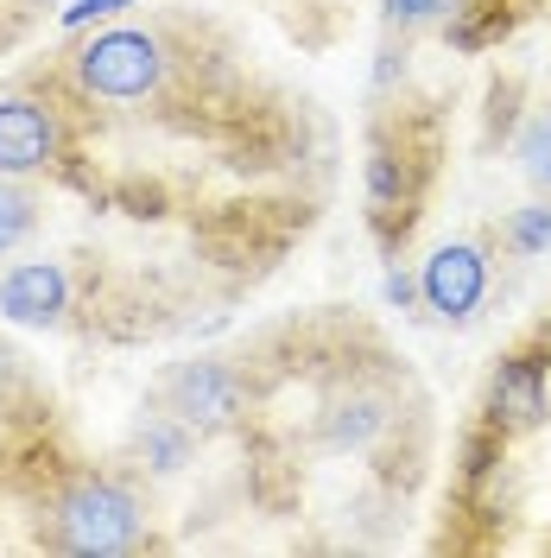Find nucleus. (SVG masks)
Segmentation results:
<instances>
[{
    "mask_svg": "<svg viewBox=\"0 0 551 558\" xmlns=\"http://www.w3.org/2000/svg\"><path fill=\"white\" fill-rule=\"evenodd\" d=\"M121 7H134V0H70L64 26H89V20H108V13H121Z\"/></svg>",
    "mask_w": 551,
    "mask_h": 558,
    "instance_id": "nucleus-14",
    "label": "nucleus"
},
{
    "mask_svg": "<svg viewBox=\"0 0 551 558\" xmlns=\"http://www.w3.org/2000/svg\"><path fill=\"white\" fill-rule=\"evenodd\" d=\"M64 159V128L58 114L33 96H7L0 102V172L7 178H33L51 172Z\"/></svg>",
    "mask_w": 551,
    "mask_h": 558,
    "instance_id": "nucleus-6",
    "label": "nucleus"
},
{
    "mask_svg": "<svg viewBox=\"0 0 551 558\" xmlns=\"http://www.w3.org/2000/svg\"><path fill=\"white\" fill-rule=\"evenodd\" d=\"M380 425H387V407L380 400H336L330 418H323V445L330 451H362Z\"/></svg>",
    "mask_w": 551,
    "mask_h": 558,
    "instance_id": "nucleus-9",
    "label": "nucleus"
},
{
    "mask_svg": "<svg viewBox=\"0 0 551 558\" xmlns=\"http://www.w3.org/2000/svg\"><path fill=\"white\" fill-rule=\"evenodd\" d=\"M76 83L102 102H146L166 83V45L139 26H108L76 51Z\"/></svg>",
    "mask_w": 551,
    "mask_h": 558,
    "instance_id": "nucleus-2",
    "label": "nucleus"
},
{
    "mask_svg": "<svg viewBox=\"0 0 551 558\" xmlns=\"http://www.w3.org/2000/svg\"><path fill=\"white\" fill-rule=\"evenodd\" d=\"M159 400H166V413H177L191 432H222V425H235L247 387L229 362H184V368L166 375Z\"/></svg>",
    "mask_w": 551,
    "mask_h": 558,
    "instance_id": "nucleus-3",
    "label": "nucleus"
},
{
    "mask_svg": "<svg viewBox=\"0 0 551 558\" xmlns=\"http://www.w3.org/2000/svg\"><path fill=\"white\" fill-rule=\"evenodd\" d=\"M70 305V279L58 260H20L0 274V312L13 324H58Z\"/></svg>",
    "mask_w": 551,
    "mask_h": 558,
    "instance_id": "nucleus-7",
    "label": "nucleus"
},
{
    "mask_svg": "<svg viewBox=\"0 0 551 558\" xmlns=\"http://www.w3.org/2000/svg\"><path fill=\"white\" fill-rule=\"evenodd\" d=\"M488 425L494 432H539L551 413V387H546V355L539 349H507L501 362H494V375H488Z\"/></svg>",
    "mask_w": 551,
    "mask_h": 558,
    "instance_id": "nucleus-5",
    "label": "nucleus"
},
{
    "mask_svg": "<svg viewBox=\"0 0 551 558\" xmlns=\"http://www.w3.org/2000/svg\"><path fill=\"white\" fill-rule=\"evenodd\" d=\"M469 0H387V33L413 38V33H431V26H450Z\"/></svg>",
    "mask_w": 551,
    "mask_h": 558,
    "instance_id": "nucleus-12",
    "label": "nucleus"
},
{
    "mask_svg": "<svg viewBox=\"0 0 551 558\" xmlns=\"http://www.w3.org/2000/svg\"><path fill=\"white\" fill-rule=\"evenodd\" d=\"M413 299H418L413 274H387V305H413Z\"/></svg>",
    "mask_w": 551,
    "mask_h": 558,
    "instance_id": "nucleus-15",
    "label": "nucleus"
},
{
    "mask_svg": "<svg viewBox=\"0 0 551 558\" xmlns=\"http://www.w3.org/2000/svg\"><path fill=\"white\" fill-rule=\"evenodd\" d=\"M514 159H519V172H526V184L539 197H551V108L526 114V128L514 140Z\"/></svg>",
    "mask_w": 551,
    "mask_h": 558,
    "instance_id": "nucleus-10",
    "label": "nucleus"
},
{
    "mask_svg": "<svg viewBox=\"0 0 551 558\" xmlns=\"http://www.w3.org/2000/svg\"><path fill=\"white\" fill-rule=\"evenodd\" d=\"M418 299L444 324H469L488 299V254L476 242H444L418 267Z\"/></svg>",
    "mask_w": 551,
    "mask_h": 558,
    "instance_id": "nucleus-4",
    "label": "nucleus"
},
{
    "mask_svg": "<svg viewBox=\"0 0 551 558\" xmlns=\"http://www.w3.org/2000/svg\"><path fill=\"white\" fill-rule=\"evenodd\" d=\"M58 553H139L146 546V501L121 476H76L51 508Z\"/></svg>",
    "mask_w": 551,
    "mask_h": 558,
    "instance_id": "nucleus-1",
    "label": "nucleus"
},
{
    "mask_svg": "<svg viewBox=\"0 0 551 558\" xmlns=\"http://www.w3.org/2000/svg\"><path fill=\"white\" fill-rule=\"evenodd\" d=\"M507 247L526 254V260H532V254H546V247H551V197H539V204H526V209L507 216Z\"/></svg>",
    "mask_w": 551,
    "mask_h": 558,
    "instance_id": "nucleus-13",
    "label": "nucleus"
},
{
    "mask_svg": "<svg viewBox=\"0 0 551 558\" xmlns=\"http://www.w3.org/2000/svg\"><path fill=\"white\" fill-rule=\"evenodd\" d=\"M33 229H38V197L26 191V184H13V178L0 172V260L26 242Z\"/></svg>",
    "mask_w": 551,
    "mask_h": 558,
    "instance_id": "nucleus-11",
    "label": "nucleus"
},
{
    "mask_svg": "<svg viewBox=\"0 0 551 558\" xmlns=\"http://www.w3.org/2000/svg\"><path fill=\"white\" fill-rule=\"evenodd\" d=\"M191 451H197V438H191V425H184L177 413H152L146 425H139V457H146L159 476L184 470V463H191Z\"/></svg>",
    "mask_w": 551,
    "mask_h": 558,
    "instance_id": "nucleus-8",
    "label": "nucleus"
}]
</instances>
